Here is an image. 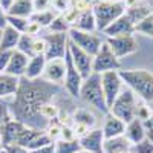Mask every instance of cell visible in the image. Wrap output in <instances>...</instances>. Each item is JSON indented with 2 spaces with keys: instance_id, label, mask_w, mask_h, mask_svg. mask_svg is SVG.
Returning a JSON list of instances; mask_svg holds the SVG:
<instances>
[{
  "instance_id": "obj_1",
  "label": "cell",
  "mask_w": 153,
  "mask_h": 153,
  "mask_svg": "<svg viewBox=\"0 0 153 153\" xmlns=\"http://www.w3.org/2000/svg\"><path fill=\"white\" fill-rule=\"evenodd\" d=\"M57 94V84L48 83L42 78L26 80L22 76L19 92L11 106V113L14 115V120L23 123L31 129L45 130L49 123L42 117V107L46 103H51L52 97Z\"/></svg>"
},
{
  "instance_id": "obj_2",
  "label": "cell",
  "mask_w": 153,
  "mask_h": 153,
  "mask_svg": "<svg viewBox=\"0 0 153 153\" xmlns=\"http://www.w3.org/2000/svg\"><path fill=\"white\" fill-rule=\"evenodd\" d=\"M120 76L126 87L146 103H153V72L147 69H123Z\"/></svg>"
},
{
  "instance_id": "obj_3",
  "label": "cell",
  "mask_w": 153,
  "mask_h": 153,
  "mask_svg": "<svg viewBox=\"0 0 153 153\" xmlns=\"http://www.w3.org/2000/svg\"><path fill=\"white\" fill-rule=\"evenodd\" d=\"M80 98L86 104L95 107L97 110L109 113V107L104 98L103 86H101V74H92L89 78L83 81L81 91H80Z\"/></svg>"
},
{
  "instance_id": "obj_4",
  "label": "cell",
  "mask_w": 153,
  "mask_h": 153,
  "mask_svg": "<svg viewBox=\"0 0 153 153\" xmlns=\"http://www.w3.org/2000/svg\"><path fill=\"white\" fill-rule=\"evenodd\" d=\"M136 110H138V104H136L135 94L129 87L124 86L121 94L117 97V100L110 106L109 113L113 115V117H117L118 120H121L123 123L129 124L130 121H133L136 118Z\"/></svg>"
},
{
  "instance_id": "obj_5",
  "label": "cell",
  "mask_w": 153,
  "mask_h": 153,
  "mask_svg": "<svg viewBox=\"0 0 153 153\" xmlns=\"http://www.w3.org/2000/svg\"><path fill=\"white\" fill-rule=\"evenodd\" d=\"M95 22H97V31L103 32L112 22H115L118 17H121L126 8L123 2H112V0H101L92 6Z\"/></svg>"
},
{
  "instance_id": "obj_6",
  "label": "cell",
  "mask_w": 153,
  "mask_h": 153,
  "mask_svg": "<svg viewBox=\"0 0 153 153\" xmlns=\"http://www.w3.org/2000/svg\"><path fill=\"white\" fill-rule=\"evenodd\" d=\"M68 35H69V40L74 45H76L80 49H83L84 52H87L92 57H95L98 54L101 45H103L101 37L97 35L95 32H84V31H80V29L71 28Z\"/></svg>"
},
{
  "instance_id": "obj_7",
  "label": "cell",
  "mask_w": 153,
  "mask_h": 153,
  "mask_svg": "<svg viewBox=\"0 0 153 153\" xmlns=\"http://www.w3.org/2000/svg\"><path fill=\"white\" fill-rule=\"evenodd\" d=\"M120 69H121L120 60L112 52L109 43L103 42L98 54L94 57V63H92L94 74H104V72H109V71H120Z\"/></svg>"
},
{
  "instance_id": "obj_8",
  "label": "cell",
  "mask_w": 153,
  "mask_h": 153,
  "mask_svg": "<svg viewBox=\"0 0 153 153\" xmlns=\"http://www.w3.org/2000/svg\"><path fill=\"white\" fill-rule=\"evenodd\" d=\"M101 86H103V92H104L107 107L110 109L113 101L117 100V97L124 89V83L120 76V71H109V72L101 74Z\"/></svg>"
},
{
  "instance_id": "obj_9",
  "label": "cell",
  "mask_w": 153,
  "mask_h": 153,
  "mask_svg": "<svg viewBox=\"0 0 153 153\" xmlns=\"http://www.w3.org/2000/svg\"><path fill=\"white\" fill-rule=\"evenodd\" d=\"M46 60H54V58H65L66 51H68V42L69 35L68 32H49L46 37Z\"/></svg>"
},
{
  "instance_id": "obj_10",
  "label": "cell",
  "mask_w": 153,
  "mask_h": 153,
  "mask_svg": "<svg viewBox=\"0 0 153 153\" xmlns=\"http://www.w3.org/2000/svg\"><path fill=\"white\" fill-rule=\"evenodd\" d=\"M118 60L127 55H132L138 51V42L133 34L130 35H118V37H109L106 40Z\"/></svg>"
},
{
  "instance_id": "obj_11",
  "label": "cell",
  "mask_w": 153,
  "mask_h": 153,
  "mask_svg": "<svg viewBox=\"0 0 153 153\" xmlns=\"http://www.w3.org/2000/svg\"><path fill=\"white\" fill-rule=\"evenodd\" d=\"M65 61H66V76H65V89L66 92L74 97V98H78L80 97V91H81V86H83V76L81 74L76 71L74 61L71 58L69 51H66V55H65Z\"/></svg>"
},
{
  "instance_id": "obj_12",
  "label": "cell",
  "mask_w": 153,
  "mask_h": 153,
  "mask_svg": "<svg viewBox=\"0 0 153 153\" xmlns=\"http://www.w3.org/2000/svg\"><path fill=\"white\" fill-rule=\"evenodd\" d=\"M68 51L71 54V58L74 61V65L76 68V71H78L83 76V80L89 78L94 71H92V63H94V57L89 55L87 52H84L83 49H80L76 45H74L71 40L68 42Z\"/></svg>"
},
{
  "instance_id": "obj_13",
  "label": "cell",
  "mask_w": 153,
  "mask_h": 153,
  "mask_svg": "<svg viewBox=\"0 0 153 153\" xmlns=\"http://www.w3.org/2000/svg\"><path fill=\"white\" fill-rule=\"evenodd\" d=\"M66 76V61L65 58H54V60H46V66L42 75V80L52 83V84H63Z\"/></svg>"
},
{
  "instance_id": "obj_14",
  "label": "cell",
  "mask_w": 153,
  "mask_h": 153,
  "mask_svg": "<svg viewBox=\"0 0 153 153\" xmlns=\"http://www.w3.org/2000/svg\"><path fill=\"white\" fill-rule=\"evenodd\" d=\"M81 150L89 153H104V133L103 129H92L87 135L78 139Z\"/></svg>"
},
{
  "instance_id": "obj_15",
  "label": "cell",
  "mask_w": 153,
  "mask_h": 153,
  "mask_svg": "<svg viewBox=\"0 0 153 153\" xmlns=\"http://www.w3.org/2000/svg\"><path fill=\"white\" fill-rule=\"evenodd\" d=\"M103 34L109 38V37H118V35H130L135 34V23L130 20V17L126 14L118 17L115 22H112L109 26L103 31Z\"/></svg>"
},
{
  "instance_id": "obj_16",
  "label": "cell",
  "mask_w": 153,
  "mask_h": 153,
  "mask_svg": "<svg viewBox=\"0 0 153 153\" xmlns=\"http://www.w3.org/2000/svg\"><path fill=\"white\" fill-rule=\"evenodd\" d=\"M23 123L17 121V120H8L3 126H2V132H0V138H2L3 146H9V144H16L17 139L20 136V133L25 130Z\"/></svg>"
},
{
  "instance_id": "obj_17",
  "label": "cell",
  "mask_w": 153,
  "mask_h": 153,
  "mask_svg": "<svg viewBox=\"0 0 153 153\" xmlns=\"http://www.w3.org/2000/svg\"><path fill=\"white\" fill-rule=\"evenodd\" d=\"M28 61H29V57L28 55L19 52V51H14V52H12L11 60H9V63H8V66L5 69V74L22 78V76L25 75V71H26Z\"/></svg>"
},
{
  "instance_id": "obj_18",
  "label": "cell",
  "mask_w": 153,
  "mask_h": 153,
  "mask_svg": "<svg viewBox=\"0 0 153 153\" xmlns=\"http://www.w3.org/2000/svg\"><path fill=\"white\" fill-rule=\"evenodd\" d=\"M101 129H103V133H104V139L123 136L126 133V123H123L117 117H113V115L107 113L106 121H104V124H103Z\"/></svg>"
},
{
  "instance_id": "obj_19",
  "label": "cell",
  "mask_w": 153,
  "mask_h": 153,
  "mask_svg": "<svg viewBox=\"0 0 153 153\" xmlns=\"http://www.w3.org/2000/svg\"><path fill=\"white\" fill-rule=\"evenodd\" d=\"M45 66H46V57L45 55H34V57H31L29 61H28V66H26V71H25L23 78H26V80H38V78H42Z\"/></svg>"
},
{
  "instance_id": "obj_20",
  "label": "cell",
  "mask_w": 153,
  "mask_h": 153,
  "mask_svg": "<svg viewBox=\"0 0 153 153\" xmlns=\"http://www.w3.org/2000/svg\"><path fill=\"white\" fill-rule=\"evenodd\" d=\"M20 87V78L8 74H0V98L16 97Z\"/></svg>"
},
{
  "instance_id": "obj_21",
  "label": "cell",
  "mask_w": 153,
  "mask_h": 153,
  "mask_svg": "<svg viewBox=\"0 0 153 153\" xmlns=\"http://www.w3.org/2000/svg\"><path fill=\"white\" fill-rule=\"evenodd\" d=\"M124 136L129 139L132 146H136L139 143H143L146 139V132H144L143 121L135 118L129 124H126V133H124Z\"/></svg>"
},
{
  "instance_id": "obj_22",
  "label": "cell",
  "mask_w": 153,
  "mask_h": 153,
  "mask_svg": "<svg viewBox=\"0 0 153 153\" xmlns=\"http://www.w3.org/2000/svg\"><path fill=\"white\" fill-rule=\"evenodd\" d=\"M6 14L14 17H22V19H29L34 14L32 0H14L9 9L6 11Z\"/></svg>"
},
{
  "instance_id": "obj_23",
  "label": "cell",
  "mask_w": 153,
  "mask_h": 153,
  "mask_svg": "<svg viewBox=\"0 0 153 153\" xmlns=\"http://www.w3.org/2000/svg\"><path fill=\"white\" fill-rule=\"evenodd\" d=\"M130 149H132V144L124 135L104 139V153H129Z\"/></svg>"
},
{
  "instance_id": "obj_24",
  "label": "cell",
  "mask_w": 153,
  "mask_h": 153,
  "mask_svg": "<svg viewBox=\"0 0 153 153\" xmlns=\"http://www.w3.org/2000/svg\"><path fill=\"white\" fill-rule=\"evenodd\" d=\"M74 29H80L84 32H95L97 31V22H95V16L92 9H87L80 12L76 22L72 25Z\"/></svg>"
},
{
  "instance_id": "obj_25",
  "label": "cell",
  "mask_w": 153,
  "mask_h": 153,
  "mask_svg": "<svg viewBox=\"0 0 153 153\" xmlns=\"http://www.w3.org/2000/svg\"><path fill=\"white\" fill-rule=\"evenodd\" d=\"M20 32L16 31L12 26H8L2 31V38H0V51H16L19 40H20Z\"/></svg>"
},
{
  "instance_id": "obj_26",
  "label": "cell",
  "mask_w": 153,
  "mask_h": 153,
  "mask_svg": "<svg viewBox=\"0 0 153 153\" xmlns=\"http://www.w3.org/2000/svg\"><path fill=\"white\" fill-rule=\"evenodd\" d=\"M58 16V12L52 11V9H46V11H35L34 14L29 17L31 22L37 23L42 28H49L51 23L54 22V19Z\"/></svg>"
},
{
  "instance_id": "obj_27",
  "label": "cell",
  "mask_w": 153,
  "mask_h": 153,
  "mask_svg": "<svg viewBox=\"0 0 153 153\" xmlns=\"http://www.w3.org/2000/svg\"><path fill=\"white\" fill-rule=\"evenodd\" d=\"M126 14L130 17V20L133 23H138L139 20H143L144 17H147V16L152 14V6H149L144 2H139L136 6H133L130 9H126Z\"/></svg>"
},
{
  "instance_id": "obj_28",
  "label": "cell",
  "mask_w": 153,
  "mask_h": 153,
  "mask_svg": "<svg viewBox=\"0 0 153 153\" xmlns=\"http://www.w3.org/2000/svg\"><path fill=\"white\" fill-rule=\"evenodd\" d=\"M74 123L84 124V126L89 127V129H95L97 118H95V115L91 110H87V109H78V110H75V113H74Z\"/></svg>"
},
{
  "instance_id": "obj_29",
  "label": "cell",
  "mask_w": 153,
  "mask_h": 153,
  "mask_svg": "<svg viewBox=\"0 0 153 153\" xmlns=\"http://www.w3.org/2000/svg\"><path fill=\"white\" fill-rule=\"evenodd\" d=\"M81 150V146L78 139H72V141H66V139H58L55 141V153H76Z\"/></svg>"
},
{
  "instance_id": "obj_30",
  "label": "cell",
  "mask_w": 153,
  "mask_h": 153,
  "mask_svg": "<svg viewBox=\"0 0 153 153\" xmlns=\"http://www.w3.org/2000/svg\"><path fill=\"white\" fill-rule=\"evenodd\" d=\"M135 32L144 34L147 37H153V12L150 16L144 17L143 20H139L138 23H135Z\"/></svg>"
},
{
  "instance_id": "obj_31",
  "label": "cell",
  "mask_w": 153,
  "mask_h": 153,
  "mask_svg": "<svg viewBox=\"0 0 153 153\" xmlns=\"http://www.w3.org/2000/svg\"><path fill=\"white\" fill-rule=\"evenodd\" d=\"M34 38L35 37H31L28 34H22L20 35V40H19V45L16 48V51H19V52L28 55L29 58L32 57V45H34Z\"/></svg>"
},
{
  "instance_id": "obj_32",
  "label": "cell",
  "mask_w": 153,
  "mask_h": 153,
  "mask_svg": "<svg viewBox=\"0 0 153 153\" xmlns=\"http://www.w3.org/2000/svg\"><path fill=\"white\" fill-rule=\"evenodd\" d=\"M51 143H55V141H52V139L49 138V135H48L46 132H42L35 139H32V141L26 146V149H28L29 152H34V150H38V149H42V147L51 144Z\"/></svg>"
},
{
  "instance_id": "obj_33",
  "label": "cell",
  "mask_w": 153,
  "mask_h": 153,
  "mask_svg": "<svg viewBox=\"0 0 153 153\" xmlns=\"http://www.w3.org/2000/svg\"><path fill=\"white\" fill-rule=\"evenodd\" d=\"M49 29V32H69V29H71V25L66 22V19L63 17L61 14H58L55 19H54V22L51 23V26L48 28Z\"/></svg>"
},
{
  "instance_id": "obj_34",
  "label": "cell",
  "mask_w": 153,
  "mask_h": 153,
  "mask_svg": "<svg viewBox=\"0 0 153 153\" xmlns=\"http://www.w3.org/2000/svg\"><path fill=\"white\" fill-rule=\"evenodd\" d=\"M8 25L12 26L16 31H19L20 34H25L28 29L29 25V19H22V17H14V16H8Z\"/></svg>"
},
{
  "instance_id": "obj_35",
  "label": "cell",
  "mask_w": 153,
  "mask_h": 153,
  "mask_svg": "<svg viewBox=\"0 0 153 153\" xmlns=\"http://www.w3.org/2000/svg\"><path fill=\"white\" fill-rule=\"evenodd\" d=\"M58 115H60V110H58V107L54 106L52 103H46V104L42 107V117H43L48 123L52 121V120H55Z\"/></svg>"
},
{
  "instance_id": "obj_36",
  "label": "cell",
  "mask_w": 153,
  "mask_h": 153,
  "mask_svg": "<svg viewBox=\"0 0 153 153\" xmlns=\"http://www.w3.org/2000/svg\"><path fill=\"white\" fill-rule=\"evenodd\" d=\"M46 54V40L45 37H35L32 45V57L34 55H45Z\"/></svg>"
},
{
  "instance_id": "obj_37",
  "label": "cell",
  "mask_w": 153,
  "mask_h": 153,
  "mask_svg": "<svg viewBox=\"0 0 153 153\" xmlns=\"http://www.w3.org/2000/svg\"><path fill=\"white\" fill-rule=\"evenodd\" d=\"M130 153H153V144L150 141H147V139H144L143 143L132 146Z\"/></svg>"
},
{
  "instance_id": "obj_38",
  "label": "cell",
  "mask_w": 153,
  "mask_h": 153,
  "mask_svg": "<svg viewBox=\"0 0 153 153\" xmlns=\"http://www.w3.org/2000/svg\"><path fill=\"white\" fill-rule=\"evenodd\" d=\"M143 126H144V132H146V139L153 144V113L147 120L143 121Z\"/></svg>"
},
{
  "instance_id": "obj_39",
  "label": "cell",
  "mask_w": 153,
  "mask_h": 153,
  "mask_svg": "<svg viewBox=\"0 0 153 153\" xmlns=\"http://www.w3.org/2000/svg\"><path fill=\"white\" fill-rule=\"evenodd\" d=\"M14 51H0V74H3Z\"/></svg>"
},
{
  "instance_id": "obj_40",
  "label": "cell",
  "mask_w": 153,
  "mask_h": 153,
  "mask_svg": "<svg viewBox=\"0 0 153 153\" xmlns=\"http://www.w3.org/2000/svg\"><path fill=\"white\" fill-rule=\"evenodd\" d=\"M52 6L58 14H65V12L71 8L69 0H52Z\"/></svg>"
},
{
  "instance_id": "obj_41",
  "label": "cell",
  "mask_w": 153,
  "mask_h": 153,
  "mask_svg": "<svg viewBox=\"0 0 153 153\" xmlns=\"http://www.w3.org/2000/svg\"><path fill=\"white\" fill-rule=\"evenodd\" d=\"M72 129H74V135H75V138H76V139L83 138L84 135H87V133H89V130H92V129H89L87 126H84V124H78V123H74Z\"/></svg>"
},
{
  "instance_id": "obj_42",
  "label": "cell",
  "mask_w": 153,
  "mask_h": 153,
  "mask_svg": "<svg viewBox=\"0 0 153 153\" xmlns=\"http://www.w3.org/2000/svg\"><path fill=\"white\" fill-rule=\"evenodd\" d=\"M153 113V110L149 107V106H146V104H143V106H138V110H136V118L138 120H141V121H144V120H147L150 115Z\"/></svg>"
},
{
  "instance_id": "obj_43",
  "label": "cell",
  "mask_w": 153,
  "mask_h": 153,
  "mask_svg": "<svg viewBox=\"0 0 153 153\" xmlns=\"http://www.w3.org/2000/svg\"><path fill=\"white\" fill-rule=\"evenodd\" d=\"M3 152H5V153H31L26 147H22V146H19V144L3 146Z\"/></svg>"
},
{
  "instance_id": "obj_44",
  "label": "cell",
  "mask_w": 153,
  "mask_h": 153,
  "mask_svg": "<svg viewBox=\"0 0 153 153\" xmlns=\"http://www.w3.org/2000/svg\"><path fill=\"white\" fill-rule=\"evenodd\" d=\"M34 3V12L35 11H46L52 5V0H32Z\"/></svg>"
},
{
  "instance_id": "obj_45",
  "label": "cell",
  "mask_w": 153,
  "mask_h": 153,
  "mask_svg": "<svg viewBox=\"0 0 153 153\" xmlns=\"http://www.w3.org/2000/svg\"><path fill=\"white\" fill-rule=\"evenodd\" d=\"M42 29H43L42 26H38L37 23H34V22H31V20H29L28 29H26V32H25V34H28V35H31V37H37L38 34H40V31H42Z\"/></svg>"
},
{
  "instance_id": "obj_46",
  "label": "cell",
  "mask_w": 153,
  "mask_h": 153,
  "mask_svg": "<svg viewBox=\"0 0 153 153\" xmlns=\"http://www.w3.org/2000/svg\"><path fill=\"white\" fill-rule=\"evenodd\" d=\"M8 26V14L6 11L0 6V31H3Z\"/></svg>"
},
{
  "instance_id": "obj_47",
  "label": "cell",
  "mask_w": 153,
  "mask_h": 153,
  "mask_svg": "<svg viewBox=\"0 0 153 153\" xmlns=\"http://www.w3.org/2000/svg\"><path fill=\"white\" fill-rule=\"evenodd\" d=\"M31 153H55V143H51V144L38 149V150H34Z\"/></svg>"
},
{
  "instance_id": "obj_48",
  "label": "cell",
  "mask_w": 153,
  "mask_h": 153,
  "mask_svg": "<svg viewBox=\"0 0 153 153\" xmlns=\"http://www.w3.org/2000/svg\"><path fill=\"white\" fill-rule=\"evenodd\" d=\"M8 120H11V118H8V109L0 103V126H3Z\"/></svg>"
},
{
  "instance_id": "obj_49",
  "label": "cell",
  "mask_w": 153,
  "mask_h": 153,
  "mask_svg": "<svg viewBox=\"0 0 153 153\" xmlns=\"http://www.w3.org/2000/svg\"><path fill=\"white\" fill-rule=\"evenodd\" d=\"M138 3H139V0H123V5L126 9H130V8L136 6Z\"/></svg>"
},
{
  "instance_id": "obj_50",
  "label": "cell",
  "mask_w": 153,
  "mask_h": 153,
  "mask_svg": "<svg viewBox=\"0 0 153 153\" xmlns=\"http://www.w3.org/2000/svg\"><path fill=\"white\" fill-rule=\"evenodd\" d=\"M12 2H14V0H0V6H2L5 11H8L9 6L12 5Z\"/></svg>"
},
{
  "instance_id": "obj_51",
  "label": "cell",
  "mask_w": 153,
  "mask_h": 153,
  "mask_svg": "<svg viewBox=\"0 0 153 153\" xmlns=\"http://www.w3.org/2000/svg\"><path fill=\"white\" fill-rule=\"evenodd\" d=\"M0 149H3V143H2V138H0Z\"/></svg>"
},
{
  "instance_id": "obj_52",
  "label": "cell",
  "mask_w": 153,
  "mask_h": 153,
  "mask_svg": "<svg viewBox=\"0 0 153 153\" xmlns=\"http://www.w3.org/2000/svg\"><path fill=\"white\" fill-rule=\"evenodd\" d=\"M76 153H89V152H86V150H80V152H76Z\"/></svg>"
},
{
  "instance_id": "obj_53",
  "label": "cell",
  "mask_w": 153,
  "mask_h": 153,
  "mask_svg": "<svg viewBox=\"0 0 153 153\" xmlns=\"http://www.w3.org/2000/svg\"><path fill=\"white\" fill-rule=\"evenodd\" d=\"M112 2H123V0H112Z\"/></svg>"
},
{
  "instance_id": "obj_54",
  "label": "cell",
  "mask_w": 153,
  "mask_h": 153,
  "mask_svg": "<svg viewBox=\"0 0 153 153\" xmlns=\"http://www.w3.org/2000/svg\"><path fill=\"white\" fill-rule=\"evenodd\" d=\"M129 153H130V152H129Z\"/></svg>"
}]
</instances>
